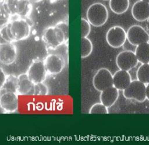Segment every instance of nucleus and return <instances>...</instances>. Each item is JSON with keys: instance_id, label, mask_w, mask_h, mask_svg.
Masks as SVG:
<instances>
[{"instance_id": "423d86ee", "label": "nucleus", "mask_w": 149, "mask_h": 145, "mask_svg": "<svg viewBox=\"0 0 149 145\" xmlns=\"http://www.w3.org/2000/svg\"><path fill=\"white\" fill-rule=\"evenodd\" d=\"M47 75H57L62 72L65 65V58L59 54H49L43 61Z\"/></svg>"}, {"instance_id": "f03ea898", "label": "nucleus", "mask_w": 149, "mask_h": 145, "mask_svg": "<svg viewBox=\"0 0 149 145\" xmlns=\"http://www.w3.org/2000/svg\"><path fill=\"white\" fill-rule=\"evenodd\" d=\"M87 21L94 27H101L107 21L108 11L105 5L96 2L91 4L86 12Z\"/></svg>"}, {"instance_id": "4468645a", "label": "nucleus", "mask_w": 149, "mask_h": 145, "mask_svg": "<svg viewBox=\"0 0 149 145\" xmlns=\"http://www.w3.org/2000/svg\"><path fill=\"white\" fill-rule=\"evenodd\" d=\"M132 15L138 22H144L149 19V3L141 0L136 1L132 8Z\"/></svg>"}, {"instance_id": "20e7f679", "label": "nucleus", "mask_w": 149, "mask_h": 145, "mask_svg": "<svg viewBox=\"0 0 149 145\" xmlns=\"http://www.w3.org/2000/svg\"><path fill=\"white\" fill-rule=\"evenodd\" d=\"M10 15L20 17L28 16L33 8L30 0H5L3 2Z\"/></svg>"}, {"instance_id": "393cba45", "label": "nucleus", "mask_w": 149, "mask_h": 145, "mask_svg": "<svg viewBox=\"0 0 149 145\" xmlns=\"http://www.w3.org/2000/svg\"><path fill=\"white\" fill-rule=\"evenodd\" d=\"M48 87L42 83L34 84V95L37 96H45L48 94Z\"/></svg>"}, {"instance_id": "5701e85b", "label": "nucleus", "mask_w": 149, "mask_h": 145, "mask_svg": "<svg viewBox=\"0 0 149 145\" xmlns=\"http://www.w3.org/2000/svg\"><path fill=\"white\" fill-rule=\"evenodd\" d=\"M10 15L4 3H0V28L10 22Z\"/></svg>"}, {"instance_id": "f3484780", "label": "nucleus", "mask_w": 149, "mask_h": 145, "mask_svg": "<svg viewBox=\"0 0 149 145\" xmlns=\"http://www.w3.org/2000/svg\"><path fill=\"white\" fill-rule=\"evenodd\" d=\"M119 97V90L113 86L101 91L100 101L107 108L112 107Z\"/></svg>"}, {"instance_id": "7c9ffc66", "label": "nucleus", "mask_w": 149, "mask_h": 145, "mask_svg": "<svg viewBox=\"0 0 149 145\" xmlns=\"http://www.w3.org/2000/svg\"><path fill=\"white\" fill-rule=\"evenodd\" d=\"M30 1H31V2H38L42 0H30Z\"/></svg>"}, {"instance_id": "cd10ccee", "label": "nucleus", "mask_w": 149, "mask_h": 145, "mask_svg": "<svg viewBox=\"0 0 149 145\" xmlns=\"http://www.w3.org/2000/svg\"><path fill=\"white\" fill-rule=\"evenodd\" d=\"M58 26L63 32L67 40L69 38V27H68V24L65 23V22H60L56 24Z\"/></svg>"}, {"instance_id": "0eeeda50", "label": "nucleus", "mask_w": 149, "mask_h": 145, "mask_svg": "<svg viewBox=\"0 0 149 145\" xmlns=\"http://www.w3.org/2000/svg\"><path fill=\"white\" fill-rule=\"evenodd\" d=\"M106 41L111 47L116 48L123 45L126 38V33L120 26H115L109 29L106 33Z\"/></svg>"}, {"instance_id": "aec40b11", "label": "nucleus", "mask_w": 149, "mask_h": 145, "mask_svg": "<svg viewBox=\"0 0 149 145\" xmlns=\"http://www.w3.org/2000/svg\"><path fill=\"white\" fill-rule=\"evenodd\" d=\"M18 79L17 76L12 75L6 76V80L2 89L5 91L12 92L17 94Z\"/></svg>"}, {"instance_id": "ddd939ff", "label": "nucleus", "mask_w": 149, "mask_h": 145, "mask_svg": "<svg viewBox=\"0 0 149 145\" xmlns=\"http://www.w3.org/2000/svg\"><path fill=\"white\" fill-rule=\"evenodd\" d=\"M17 57V48L13 43L0 44V62L9 65L14 62Z\"/></svg>"}, {"instance_id": "2f4dec72", "label": "nucleus", "mask_w": 149, "mask_h": 145, "mask_svg": "<svg viewBox=\"0 0 149 145\" xmlns=\"http://www.w3.org/2000/svg\"><path fill=\"white\" fill-rule=\"evenodd\" d=\"M5 0H0V3H3L5 2Z\"/></svg>"}, {"instance_id": "6ab92c4d", "label": "nucleus", "mask_w": 149, "mask_h": 145, "mask_svg": "<svg viewBox=\"0 0 149 145\" xmlns=\"http://www.w3.org/2000/svg\"><path fill=\"white\" fill-rule=\"evenodd\" d=\"M111 10L117 15L126 12L129 6V0H109Z\"/></svg>"}, {"instance_id": "39448f33", "label": "nucleus", "mask_w": 149, "mask_h": 145, "mask_svg": "<svg viewBox=\"0 0 149 145\" xmlns=\"http://www.w3.org/2000/svg\"><path fill=\"white\" fill-rule=\"evenodd\" d=\"M123 95L126 99L143 102L146 99V84L137 79L132 80L130 84L123 90Z\"/></svg>"}, {"instance_id": "b1692460", "label": "nucleus", "mask_w": 149, "mask_h": 145, "mask_svg": "<svg viewBox=\"0 0 149 145\" xmlns=\"http://www.w3.org/2000/svg\"><path fill=\"white\" fill-rule=\"evenodd\" d=\"M89 114H108V108L101 102H97L93 104L89 110Z\"/></svg>"}, {"instance_id": "473e14b6", "label": "nucleus", "mask_w": 149, "mask_h": 145, "mask_svg": "<svg viewBox=\"0 0 149 145\" xmlns=\"http://www.w3.org/2000/svg\"><path fill=\"white\" fill-rule=\"evenodd\" d=\"M141 1H143L144 2H146L147 3H149V0H141Z\"/></svg>"}, {"instance_id": "4be33fe9", "label": "nucleus", "mask_w": 149, "mask_h": 145, "mask_svg": "<svg viewBox=\"0 0 149 145\" xmlns=\"http://www.w3.org/2000/svg\"><path fill=\"white\" fill-rule=\"evenodd\" d=\"M93 44L87 37L81 38V57L85 58L88 56L93 51Z\"/></svg>"}, {"instance_id": "c756f323", "label": "nucleus", "mask_w": 149, "mask_h": 145, "mask_svg": "<svg viewBox=\"0 0 149 145\" xmlns=\"http://www.w3.org/2000/svg\"><path fill=\"white\" fill-rule=\"evenodd\" d=\"M146 99L149 101V83L147 84V86H146Z\"/></svg>"}, {"instance_id": "a878e982", "label": "nucleus", "mask_w": 149, "mask_h": 145, "mask_svg": "<svg viewBox=\"0 0 149 145\" xmlns=\"http://www.w3.org/2000/svg\"><path fill=\"white\" fill-rule=\"evenodd\" d=\"M91 31V26L90 23L85 19H81V37H87Z\"/></svg>"}, {"instance_id": "2eb2a0df", "label": "nucleus", "mask_w": 149, "mask_h": 145, "mask_svg": "<svg viewBox=\"0 0 149 145\" xmlns=\"http://www.w3.org/2000/svg\"><path fill=\"white\" fill-rule=\"evenodd\" d=\"M17 95H34V84L29 79L26 73L17 76Z\"/></svg>"}, {"instance_id": "412c9836", "label": "nucleus", "mask_w": 149, "mask_h": 145, "mask_svg": "<svg viewBox=\"0 0 149 145\" xmlns=\"http://www.w3.org/2000/svg\"><path fill=\"white\" fill-rule=\"evenodd\" d=\"M136 76L138 80L145 84H148L149 83V63H142L137 70Z\"/></svg>"}, {"instance_id": "6e6552de", "label": "nucleus", "mask_w": 149, "mask_h": 145, "mask_svg": "<svg viewBox=\"0 0 149 145\" xmlns=\"http://www.w3.org/2000/svg\"><path fill=\"white\" fill-rule=\"evenodd\" d=\"M93 85L96 90L100 92L113 86V76L111 72L104 68L98 69L93 78Z\"/></svg>"}, {"instance_id": "72a5a7b5", "label": "nucleus", "mask_w": 149, "mask_h": 145, "mask_svg": "<svg viewBox=\"0 0 149 145\" xmlns=\"http://www.w3.org/2000/svg\"><path fill=\"white\" fill-rule=\"evenodd\" d=\"M103 1H108V0H103Z\"/></svg>"}, {"instance_id": "c85d7f7f", "label": "nucleus", "mask_w": 149, "mask_h": 145, "mask_svg": "<svg viewBox=\"0 0 149 145\" xmlns=\"http://www.w3.org/2000/svg\"><path fill=\"white\" fill-rule=\"evenodd\" d=\"M6 75L3 70L0 67V89L3 86L6 78Z\"/></svg>"}, {"instance_id": "f257e3e1", "label": "nucleus", "mask_w": 149, "mask_h": 145, "mask_svg": "<svg viewBox=\"0 0 149 145\" xmlns=\"http://www.w3.org/2000/svg\"><path fill=\"white\" fill-rule=\"evenodd\" d=\"M42 39L45 45L52 49L65 44L68 40L62 30L56 25L45 29L43 32Z\"/></svg>"}, {"instance_id": "1a4fd4ad", "label": "nucleus", "mask_w": 149, "mask_h": 145, "mask_svg": "<svg viewBox=\"0 0 149 145\" xmlns=\"http://www.w3.org/2000/svg\"><path fill=\"white\" fill-rule=\"evenodd\" d=\"M126 38L129 43L134 46L149 42V34L139 25L130 26L126 32Z\"/></svg>"}, {"instance_id": "dca6fc26", "label": "nucleus", "mask_w": 149, "mask_h": 145, "mask_svg": "<svg viewBox=\"0 0 149 145\" xmlns=\"http://www.w3.org/2000/svg\"><path fill=\"white\" fill-rule=\"evenodd\" d=\"M113 86L118 90H123L132 82V78L128 71L119 70L113 75Z\"/></svg>"}, {"instance_id": "bb28decb", "label": "nucleus", "mask_w": 149, "mask_h": 145, "mask_svg": "<svg viewBox=\"0 0 149 145\" xmlns=\"http://www.w3.org/2000/svg\"><path fill=\"white\" fill-rule=\"evenodd\" d=\"M6 24L0 28V44L8 43H13L8 35Z\"/></svg>"}, {"instance_id": "f8f14e48", "label": "nucleus", "mask_w": 149, "mask_h": 145, "mask_svg": "<svg viewBox=\"0 0 149 145\" xmlns=\"http://www.w3.org/2000/svg\"><path fill=\"white\" fill-rule=\"evenodd\" d=\"M139 61L134 52L123 51L118 54L116 58V63L119 69L129 71L136 67Z\"/></svg>"}, {"instance_id": "a211bd4d", "label": "nucleus", "mask_w": 149, "mask_h": 145, "mask_svg": "<svg viewBox=\"0 0 149 145\" xmlns=\"http://www.w3.org/2000/svg\"><path fill=\"white\" fill-rule=\"evenodd\" d=\"M139 62L149 63V43H144L138 45L134 52Z\"/></svg>"}, {"instance_id": "7ed1b4c3", "label": "nucleus", "mask_w": 149, "mask_h": 145, "mask_svg": "<svg viewBox=\"0 0 149 145\" xmlns=\"http://www.w3.org/2000/svg\"><path fill=\"white\" fill-rule=\"evenodd\" d=\"M8 26L14 42L24 40L30 34V26L23 17L10 20Z\"/></svg>"}, {"instance_id": "9b49d317", "label": "nucleus", "mask_w": 149, "mask_h": 145, "mask_svg": "<svg viewBox=\"0 0 149 145\" xmlns=\"http://www.w3.org/2000/svg\"><path fill=\"white\" fill-rule=\"evenodd\" d=\"M26 74L34 84L43 82L47 75L43 61L36 60L33 61L28 68Z\"/></svg>"}, {"instance_id": "9d476101", "label": "nucleus", "mask_w": 149, "mask_h": 145, "mask_svg": "<svg viewBox=\"0 0 149 145\" xmlns=\"http://www.w3.org/2000/svg\"><path fill=\"white\" fill-rule=\"evenodd\" d=\"M17 94L0 89V107L6 113H13L18 108Z\"/></svg>"}]
</instances>
